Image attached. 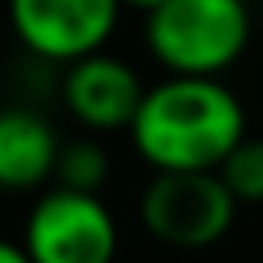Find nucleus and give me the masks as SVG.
I'll use <instances>...</instances> for the list:
<instances>
[{
	"label": "nucleus",
	"mask_w": 263,
	"mask_h": 263,
	"mask_svg": "<svg viewBox=\"0 0 263 263\" xmlns=\"http://www.w3.org/2000/svg\"><path fill=\"white\" fill-rule=\"evenodd\" d=\"M251 45L247 0H156L144 8V49L164 74H230Z\"/></svg>",
	"instance_id": "2"
},
{
	"label": "nucleus",
	"mask_w": 263,
	"mask_h": 263,
	"mask_svg": "<svg viewBox=\"0 0 263 263\" xmlns=\"http://www.w3.org/2000/svg\"><path fill=\"white\" fill-rule=\"evenodd\" d=\"M8 29L37 62L66 66L103 49L123 16L119 0H4Z\"/></svg>",
	"instance_id": "5"
},
{
	"label": "nucleus",
	"mask_w": 263,
	"mask_h": 263,
	"mask_svg": "<svg viewBox=\"0 0 263 263\" xmlns=\"http://www.w3.org/2000/svg\"><path fill=\"white\" fill-rule=\"evenodd\" d=\"M29 255H25V247L21 242H8V238H0V263H25Z\"/></svg>",
	"instance_id": "10"
},
{
	"label": "nucleus",
	"mask_w": 263,
	"mask_h": 263,
	"mask_svg": "<svg viewBox=\"0 0 263 263\" xmlns=\"http://www.w3.org/2000/svg\"><path fill=\"white\" fill-rule=\"evenodd\" d=\"M123 132L152 173H201L247 136V107L222 78L164 74L144 86Z\"/></svg>",
	"instance_id": "1"
},
{
	"label": "nucleus",
	"mask_w": 263,
	"mask_h": 263,
	"mask_svg": "<svg viewBox=\"0 0 263 263\" xmlns=\"http://www.w3.org/2000/svg\"><path fill=\"white\" fill-rule=\"evenodd\" d=\"M119 4H123V8H136V12H144V8H152L156 0H119Z\"/></svg>",
	"instance_id": "11"
},
{
	"label": "nucleus",
	"mask_w": 263,
	"mask_h": 263,
	"mask_svg": "<svg viewBox=\"0 0 263 263\" xmlns=\"http://www.w3.org/2000/svg\"><path fill=\"white\" fill-rule=\"evenodd\" d=\"M58 132L29 107L0 111V189H37L53 177Z\"/></svg>",
	"instance_id": "7"
},
{
	"label": "nucleus",
	"mask_w": 263,
	"mask_h": 263,
	"mask_svg": "<svg viewBox=\"0 0 263 263\" xmlns=\"http://www.w3.org/2000/svg\"><path fill=\"white\" fill-rule=\"evenodd\" d=\"M140 95H144V78L136 74L132 62L107 53V45L95 49V53H82V58L66 62L62 107L70 111L74 123H82L90 132L127 127Z\"/></svg>",
	"instance_id": "6"
},
{
	"label": "nucleus",
	"mask_w": 263,
	"mask_h": 263,
	"mask_svg": "<svg viewBox=\"0 0 263 263\" xmlns=\"http://www.w3.org/2000/svg\"><path fill=\"white\" fill-rule=\"evenodd\" d=\"M238 201L222 185L214 168L201 173H152V181L140 193V222L156 242L197 251L234 226Z\"/></svg>",
	"instance_id": "3"
},
{
	"label": "nucleus",
	"mask_w": 263,
	"mask_h": 263,
	"mask_svg": "<svg viewBox=\"0 0 263 263\" xmlns=\"http://www.w3.org/2000/svg\"><path fill=\"white\" fill-rule=\"evenodd\" d=\"M21 247L29 263H107L119 230L99 189L53 185L33 201Z\"/></svg>",
	"instance_id": "4"
},
{
	"label": "nucleus",
	"mask_w": 263,
	"mask_h": 263,
	"mask_svg": "<svg viewBox=\"0 0 263 263\" xmlns=\"http://www.w3.org/2000/svg\"><path fill=\"white\" fill-rule=\"evenodd\" d=\"M107 173H111L107 152H103L95 140H74V144H62V148H58V160H53V181H58V185L103 189Z\"/></svg>",
	"instance_id": "9"
},
{
	"label": "nucleus",
	"mask_w": 263,
	"mask_h": 263,
	"mask_svg": "<svg viewBox=\"0 0 263 263\" xmlns=\"http://www.w3.org/2000/svg\"><path fill=\"white\" fill-rule=\"evenodd\" d=\"M214 173L238 205H263V136H242Z\"/></svg>",
	"instance_id": "8"
}]
</instances>
